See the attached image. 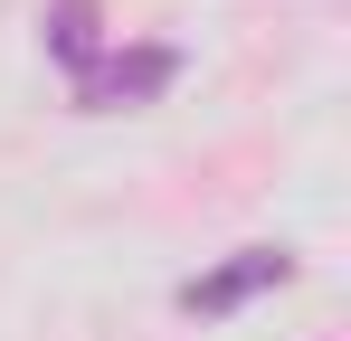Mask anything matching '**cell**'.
<instances>
[{
    "instance_id": "3957f363",
    "label": "cell",
    "mask_w": 351,
    "mask_h": 341,
    "mask_svg": "<svg viewBox=\"0 0 351 341\" xmlns=\"http://www.w3.org/2000/svg\"><path fill=\"white\" fill-rule=\"evenodd\" d=\"M48 48L66 57V76H86V66H95V0H58V10H48Z\"/></svg>"
},
{
    "instance_id": "6da1fadb",
    "label": "cell",
    "mask_w": 351,
    "mask_h": 341,
    "mask_svg": "<svg viewBox=\"0 0 351 341\" xmlns=\"http://www.w3.org/2000/svg\"><path fill=\"white\" fill-rule=\"evenodd\" d=\"M180 76V48H133V57H95L86 76H76V105L86 114H114V105H143V95H162Z\"/></svg>"
},
{
    "instance_id": "7a4b0ae2",
    "label": "cell",
    "mask_w": 351,
    "mask_h": 341,
    "mask_svg": "<svg viewBox=\"0 0 351 341\" xmlns=\"http://www.w3.org/2000/svg\"><path fill=\"white\" fill-rule=\"evenodd\" d=\"M285 275H294L285 247H247V256H228L219 275H190V284H180V313H237L247 294H266V284H285Z\"/></svg>"
}]
</instances>
